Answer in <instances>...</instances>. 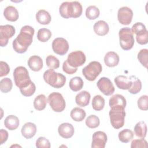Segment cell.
Masks as SVG:
<instances>
[{"mask_svg":"<svg viewBox=\"0 0 148 148\" xmlns=\"http://www.w3.org/2000/svg\"><path fill=\"white\" fill-rule=\"evenodd\" d=\"M35 30L29 25L23 27L20 34L13 41L12 45L14 50L18 53H24L27 51L28 47L32 42Z\"/></svg>","mask_w":148,"mask_h":148,"instance_id":"1","label":"cell"},{"mask_svg":"<svg viewBox=\"0 0 148 148\" xmlns=\"http://www.w3.org/2000/svg\"><path fill=\"white\" fill-rule=\"evenodd\" d=\"M82 6L77 1L64 2L59 8L60 15L65 18L79 17L82 15Z\"/></svg>","mask_w":148,"mask_h":148,"instance_id":"2","label":"cell"},{"mask_svg":"<svg viewBox=\"0 0 148 148\" xmlns=\"http://www.w3.org/2000/svg\"><path fill=\"white\" fill-rule=\"evenodd\" d=\"M43 79L46 83L56 88H61L66 82V77L62 73L56 72L53 69H47L44 72Z\"/></svg>","mask_w":148,"mask_h":148,"instance_id":"3","label":"cell"},{"mask_svg":"<svg viewBox=\"0 0 148 148\" xmlns=\"http://www.w3.org/2000/svg\"><path fill=\"white\" fill-rule=\"evenodd\" d=\"M13 77L15 84L19 88L26 87L32 82L28 70L22 66H17L14 69Z\"/></svg>","mask_w":148,"mask_h":148,"instance_id":"4","label":"cell"},{"mask_svg":"<svg viewBox=\"0 0 148 148\" xmlns=\"http://www.w3.org/2000/svg\"><path fill=\"white\" fill-rule=\"evenodd\" d=\"M120 45L124 50L131 49L134 45V34L129 27H124L120 29L119 32Z\"/></svg>","mask_w":148,"mask_h":148,"instance_id":"5","label":"cell"},{"mask_svg":"<svg viewBox=\"0 0 148 148\" xmlns=\"http://www.w3.org/2000/svg\"><path fill=\"white\" fill-rule=\"evenodd\" d=\"M102 71L100 62L96 61L90 62L82 69V73L85 78L89 81H94Z\"/></svg>","mask_w":148,"mask_h":148,"instance_id":"6","label":"cell"},{"mask_svg":"<svg viewBox=\"0 0 148 148\" xmlns=\"http://www.w3.org/2000/svg\"><path fill=\"white\" fill-rule=\"evenodd\" d=\"M110 123L115 129H119L123 127L125 116L124 109L122 108H111L109 113Z\"/></svg>","mask_w":148,"mask_h":148,"instance_id":"7","label":"cell"},{"mask_svg":"<svg viewBox=\"0 0 148 148\" xmlns=\"http://www.w3.org/2000/svg\"><path fill=\"white\" fill-rule=\"evenodd\" d=\"M47 102L52 110L56 112H62L66 106L64 97L61 94L58 92H53L50 94Z\"/></svg>","mask_w":148,"mask_h":148,"instance_id":"8","label":"cell"},{"mask_svg":"<svg viewBox=\"0 0 148 148\" xmlns=\"http://www.w3.org/2000/svg\"><path fill=\"white\" fill-rule=\"evenodd\" d=\"M86 60V57L84 53L80 50H76L68 54L66 61L71 67L77 68L83 65Z\"/></svg>","mask_w":148,"mask_h":148,"instance_id":"9","label":"cell"},{"mask_svg":"<svg viewBox=\"0 0 148 148\" xmlns=\"http://www.w3.org/2000/svg\"><path fill=\"white\" fill-rule=\"evenodd\" d=\"M15 28L12 25H4L0 26V45L1 47L6 46L9 38L15 34Z\"/></svg>","mask_w":148,"mask_h":148,"instance_id":"10","label":"cell"},{"mask_svg":"<svg viewBox=\"0 0 148 148\" xmlns=\"http://www.w3.org/2000/svg\"><path fill=\"white\" fill-rule=\"evenodd\" d=\"M53 51L58 55H65L69 50V44L67 40L63 38H57L52 42Z\"/></svg>","mask_w":148,"mask_h":148,"instance_id":"11","label":"cell"},{"mask_svg":"<svg viewBox=\"0 0 148 148\" xmlns=\"http://www.w3.org/2000/svg\"><path fill=\"white\" fill-rule=\"evenodd\" d=\"M97 86L99 90L105 95H111L114 92V87L110 80L106 77H102L97 82Z\"/></svg>","mask_w":148,"mask_h":148,"instance_id":"12","label":"cell"},{"mask_svg":"<svg viewBox=\"0 0 148 148\" xmlns=\"http://www.w3.org/2000/svg\"><path fill=\"white\" fill-rule=\"evenodd\" d=\"M132 10L127 6L121 7L118 10L117 18L120 23L123 25H129L132 21Z\"/></svg>","mask_w":148,"mask_h":148,"instance_id":"13","label":"cell"},{"mask_svg":"<svg viewBox=\"0 0 148 148\" xmlns=\"http://www.w3.org/2000/svg\"><path fill=\"white\" fill-rule=\"evenodd\" d=\"M107 135L102 131L95 132L92 136V148H104L107 142Z\"/></svg>","mask_w":148,"mask_h":148,"instance_id":"14","label":"cell"},{"mask_svg":"<svg viewBox=\"0 0 148 148\" xmlns=\"http://www.w3.org/2000/svg\"><path fill=\"white\" fill-rule=\"evenodd\" d=\"M110 108L124 109L127 105V101L124 96L120 94H115L110 97L109 101Z\"/></svg>","mask_w":148,"mask_h":148,"instance_id":"15","label":"cell"},{"mask_svg":"<svg viewBox=\"0 0 148 148\" xmlns=\"http://www.w3.org/2000/svg\"><path fill=\"white\" fill-rule=\"evenodd\" d=\"M58 132L61 137L65 139H68L73 135L75 130L71 124L64 123L58 126Z\"/></svg>","mask_w":148,"mask_h":148,"instance_id":"16","label":"cell"},{"mask_svg":"<svg viewBox=\"0 0 148 148\" xmlns=\"http://www.w3.org/2000/svg\"><path fill=\"white\" fill-rule=\"evenodd\" d=\"M114 83L116 86L122 90H128L132 86V80L130 77L124 75H119L114 78Z\"/></svg>","mask_w":148,"mask_h":148,"instance_id":"17","label":"cell"},{"mask_svg":"<svg viewBox=\"0 0 148 148\" xmlns=\"http://www.w3.org/2000/svg\"><path fill=\"white\" fill-rule=\"evenodd\" d=\"M21 134L26 139H30L34 136L36 132V125L31 122L25 123L21 128Z\"/></svg>","mask_w":148,"mask_h":148,"instance_id":"18","label":"cell"},{"mask_svg":"<svg viewBox=\"0 0 148 148\" xmlns=\"http://www.w3.org/2000/svg\"><path fill=\"white\" fill-rule=\"evenodd\" d=\"M28 65L29 68L35 72L39 71L43 68L42 59L38 56H32L28 60Z\"/></svg>","mask_w":148,"mask_h":148,"instance_id":"19","label":"cell"},{"mask_svg":"<svg viewBox=\"0 0 148 148\" xmlns=\"http://www.w3.org/2000/svg\"><path fill=\"white\" fill-rule=\"evenodd\" d=\"M91 98L90 94L87 91H82L79 92L75 97L76 104L81 107H85L89 103Z\"/></svg>","mask_w":148,"mask_h":148,"instance_id":"20","label":"cell"},{"mask_svg":"<svg viewBox=\"0 0 148 148\" xmlns=\"http://www.w3.org/2000/svg\"><path fill=\"white\" fill-rule=\"evenodd\" d=\"M119 60V55L114 51L108 52L104 57V62L109 67H114L117 65Z\"/></svg>","mask_w":148,"mask_h":148,"instance_id":"21","label":"cell"},{"mask_svg":"<svg viewBox=\"0 0 148 148\" xmlns=\"http://www.w3.org/2000/svg\"><path fill=\"white\" fill-rule=\"evenodd\" d=\"M94 32L99 36H104L106 35L109 31V27L105 21L99 20L94 25Z\"/></svg>","mask_w":148,"mask_h":148,"instance_id":"22","label":"cell"},{"mask_svg":"<svg viewBox=\"0 0 148 148\" xmlns=\"http://www.w3.org/2000/svg\"><path fill=\"white\" fill-rule=\"evenodd\" d=\"M5 18L10 21H16L18 20L19 14L16 8L13 6H8L3 10Z\"/></svg>","mask_w":148,"mask_h":148,"instance_id":"23","label":"cell"},{"mask_svg":"<svg viewBox=\"0 0 148 148\" xmlns=\"http://www.w3.org/2000/svg\"><path fill=\"white\" fill-rule=\"evenodd\" d=\"M36 19L39 24L47 25L50 23L51 20V17L47 11L41 9L36 13Z\"/></svg>","mask_w":148,"mask_h":148,"instance_id":"24","label":"cell"},{"mask_svg":"<svg viewBox=\"0 0 148 148\" xmlns=\"http://www.w3.org/2000/svg\"><path fill=\"white\" fill-rule=\"evenodd\" d=\"M5 126L9 130H14L19 126V119L14 115H9L4 121Z\"/></svg>","mask_w":148,"mask_h":148,"instance_id":"25","label":"cell"},{"mask_svg":"<svg viewBox=\"0 0 148 148\" xmlns=\"http://www.w3.org/2000/svg\"><path fill=\"white\" fill-rule=\"evenodd\" d=\"M135 135L140 138H145L147 133V125L144 121H139L134 127Z\"/></svg>","mask_w":148,"mask_h":148,"instance_id":"26","label":"cell"},{"mask_svg":"<svg viewBox=\"0 0 148 148\" xmlns=\"http://www.w3.org/2000/svg\"><path fill=\"white\" fill-rule=\"evenodd\" d=\"M70 116L74 121H82L86 117V113L83 109L79 107H76L72 109Z\"/></svg>","mask_w":148,"mask_h":148,"instance_id":"27","label":"cell"},{"mask_svg":"<svg viewBox=\"0 0 148 148\" xmlns=\"http://www.w3.org/2000/svg\"><path fill=\"white\" fill-rule=\"evenodd\" d=\"M47 99L44 94H40L35 97L34 101V106L37 110H43L47 105Z\"/></svg>","mask_w":148,"mask_h":148,"instance_id":"28","label":"cell"},{"mask_svg":"<svg viewBox=\"0 0 148 148\" xmlns=\"http://www.w3.org/2000/svg\"><path fill=\"white\" fill-rule=\"evenodd\" d=\"M83 81L80 77L75 76L70 80L69 86L71 90L76 92L83 88Z\"/></svg>","mask_w":148,"mask_h":148,"instance_id":"29","label":"cell"},{"mask_svg":"<svg viewBox=\"0 0 148 148\" xmlns=\"http://www.w3.org/2000/svg\"><path fill=\"white\" fill-rule=\"evenodd\" d=\"M130 77L132 80V86L128 90V92L132 94H136L141 90V81L135 76H131Z\"/></svg>","mask_w":148,"mask_h":148,"instance_id":"30","label":"cell"},{"mask_svg":"<svg viewBox=\"0 0 148 148\" xmlns=\"http://www.w3.org/2000/svg\"><path fill=\"white\" fill-rule=\"evenodd\" d=\"M119 140L123 143H128L131 141L134 138L133 132L129 129H124L118 134Z\"/></svg>","mask_w":148,"mask_h":148,"instance_id":"31","label":"cell"},{"mask_svg":"<svg viewBox=\"0 0 148 148\" xmlns=\"http://www.w3.org/2000/svg\"><path fill=\"white\" fill-rule=\"evenodd\" d=\"M105 99L100 95H97L94 96L92 100V108L97 111H100L103 109L105 106Z\"/></svg>","mask_w":148,"mask_h":148,"instance_id":"32","label":"cell"},{"mask_svg":"<svg viewBox=\"0 0 148 148\" xmlns=\"http://www.w3.org/2000/svg\"><path fill=\"white\" fill-rule=\"evenodd\" d=\"M99 9L94 5L89 6L86 10V16L89 20L96 19L99 17Z\"/></svg>","mask_w":148,"mask_h":148,"instance_id":"33","label":"cell"},{"mask_svg":"<svg viewBox=\"0 0 148 148\" xmlns=\"http://www.w3.org/2000/svg\"><path fill=\"white\" fill-rule=\"evenodd\" d=\"M51 36V31L47 28H40L37 33L38 39L42 42H46L50 39Z\"/></svg>","mask_w":148,"mask_h":148,"instance_id":"34","label":"cell"},{"mask_svg":"<svg viewBox=\"0 0 148 148\" xmlns=\"http://www.w3.org/2000/svg\"><path fill=\"white\" fill-rule=\"evenodd\" d=\"M12 87V81L9 77H5L0 81V90L3 93H7L10 91Z\"/></svg>","mask_w":148,"mask_h":148,"instance_id":"35","label":"cell"},{"mask_svg":"<svg viewBox=\"0 0 148 148\" xmlns=\"http://www.w3.org/2000/svg\"><path fill=\"white\" fill-rule=\"evenodd\" d=\"M100 124V120L98 116L94 114H91L88 116L86 120V125L90 128H95L99 126Z\"/></svg>","mask_w":148,"mask_h":148,"instance_id":"36","label":"cell"},{"mask_svg":"<svg viewBox=\"0 0 148 148\" xmlns=\"http://www.w3.org/2000/svg\"><path fill=\"white\" fill-rule=\"evenodd\" d=\"M46 62L47 66L50 69H57L60 66L58 59L53 55H49L46 57Z\"/></svg>","mask_w":148,"mask_h":148,"instance_id":"37","label":"cell"},{"mask_svg":"<svg viewBox=\"0 0 148 148\" xmlns=\"http://www.w3.org/2000/svg\"><path fill=\"white\" fill-rule=\"evenodd\" d=\"M36 90V86L34 82H31L29 84L24 88H20V92L25 97L32 96Z\"/></svg>","mask_w":148,"mask_h":148,"instance_id":"38","label":"cell"},{"mask_svg":"<svg viewBox=\"0 0 148 148\" xmlns=\"http://www.w3.org/2000/svg\"><path fill=\"white\" fill-rule=\"evenodd\" d=\"M147 56L148 50L147 49H143L139 51L138 54V59L141 64L145 68L147 67Z\"/></svg>","mask_w":148,"mask_h":148,"instance_id":"39","label":"cell"},{"mask_svg":"<svg viewBox=\"0 0 148 148\" xmlns=\"http://www.w3.org/2000/svg\"><path fill=\"white\" fill-rule=\"evenodd\" d=\"M138 106L142 110H147L148 109V96L142 95L138 99Z\"/></svg>","mask_w":148,"mask_h":148,"instance_id":"40","label":"cell"},{"mask_svg":"<svg viewBox=\"0 0 148 148\" xmlns=\"http://www.w3.org/2000/svg\"><path fill=\"white\" fill-rule=\"evenodd\" d=\"M136 42L140 45H146L148 42V31L146 30L136 35Z\"/></svg>","mask_w":148,"mask_h":148,"instance_id":"41","label":"cell"},{"mask_svg":"<svg viewBox=\"0 0 148 148\" xmlns=\"http://www.w3.org/2000/svg\"><path fill=\"white\" fill-rule=\"evenodd\" d=\"M131 148H139V147L147 148V141L145 139H144V138L134 139L131 142Z\"/></svg>","mask_w":148,"mask_h":148,"instance_id":"42","label":"cell"},{"mask_svg":"<svg viewBox=\"0 0 148 148\" xmlns=\"http://www.w3.org/2000/svg\"><path fill=\"white\" fill-rule=\"evenodd\" d=\"M36 146L38 148H50V143L45 137H39L36 141Z\"/></svg>","mask_w":148,"mask_h":148,"instance_id":"43","label":"cell"},{"mask_svg":"<svg viewBox=\"0 0 148 148\" xmlns=\"http://www.w3.org/2000/svg\"><path fill=\"white\" fill-rule=\"evenodd\" d=\"M132 32H133V34H135V35H136L138 33H140L141 32L145 31L146 30H147L145 25L140 22H138L135 23L131 28Z\"/></svg>","mask_w":148,"mask_h":148,"instance_id":"44","label":"cell"},{"mask_svg":"<svg viewBox=\"0 0 148 148\" xmlns=\"http://www.w3.org/2000/svg\"><path fill=\"white\" fill-rule=\"evenodd\" d=\"M0 67H1L0 77H3L4 76H6L9 73L10 67L6 62L1 61H0Z\"/></svg>","mask_w":148,"mask_h":148,"instance_id":"45","label":"cell"},{"mask_svg":"<svg viewBox=\"0 0 148 148\" xmlns=\"http://www.w3.org/2000/svg\"><path fill=\"white\" fill-rule=\"evenodd\" d=\"M62 69L63 71L69 75H72L73 73H75L77 70V68H73L71 67L67 62L66 60L64 62L63 64H62Z\"/></svg>","mask_w":148,"mask_h":148,"instance_id":"46","label":"cell"},{"mask_svg":"<svg viewBox=\"0 0 148 148\" xmlns=\"http://www.w3.org/2000/svg\"><path fill=\"white\" fill-rule=\"evenodd\" d=\"M0 136H1V145L5 143L8 138V132L7 131L1 129L0 130Z\"/></svg>","mask_w":148,"mask_h":148,"instance_id":"47","label":"cell"},{"mask_svg":"<svg viewBox=\"0 0 148 148\" xmlns=\"http://www.w3.org/2000/svg\"><path fill=\"white\" fill-rule=\"evenodd\" d=\"M13 146H14H14H14V145H13V146H12L11 147H13ZM19 146V147H21V146H18H18Z\"/></svg>","mask_w":148,"mask_h":148,"instance_id":"48","label":"cell"}]
</instances>
